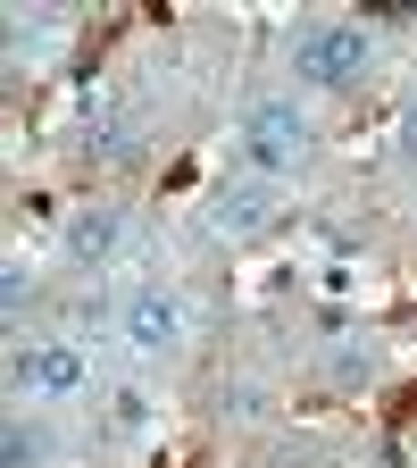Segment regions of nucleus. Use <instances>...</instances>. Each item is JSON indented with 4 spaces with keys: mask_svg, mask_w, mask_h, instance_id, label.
<instances>
[{
    "mask_svg": "<svg viewBox=\"0 0 417 468\" xmlns=\"http://www.w3.org/2000/svg\"><path fill=\"white\" fill-rule=\"evenodd\" d=\"M284 58H292V84H309V92H350V84L376 68V34H368L360 17H318V26H292Z\"/></svg>",
    "mask_w": 417,
    "mask_h": 468,
    "instance_id": "obj_1",
    "label": "nucleus"
},
{
    "mask_svg": "<svg viewBox=\"0 0 417 468\" xmlns=\"http://www.w3.org/2000/svg\"><path fill=\"white\" fill-rule=\"evenodd\" d=\"M234 143H243V167L276 185L284 167H301V159H309L318 126H309V109L292 101V92H259V101L243 109V134H234Z\"/></svg>",
    "mask_w": 417,
    "mask_h": 468,
    "instance_id": "obj_2",
    "label": "nucleus"
},
{
    "mask_svg": "<svg viewBox=\"0 0 417 468\" xmlns=\"http://www.w3.org/2000/svg\"><path fill=\"white\" fill-rule=\"evenodd\" d=\"M117 335H126V351L134 360H175L184 351V335H193V310H184V292L175 284H134L126 302H117Z\"/></svg>",
    "mask_w": 417,
    "mask_h": 468,
    "instance_id": "obj_3",
    "label": "nucleus"
},
{
    "mask_svg": "<svg viewBox=\"0 0 417 468\" xmlns=\"http://www.w3.org/2000/svg\"><path fill=\"white\" fill-rule=\"evenodd\" d=\"M201 226L217 243H251V234L276 226V185L267 176H234V185H209L201 193Z\"/></svg>",
    "mask_w": 417,
    "mask_h": 468,
    "instance_id": "obj_4",
    "label": "nucleus"
},
{
    "mask_svg": "<svg viewBox=\"0 0 417 468\" xmlns=\"http://www.w3.org/2000/svg\"><path fill=\"white\" fill-rule=\"evenodd\" d=\"M92 385V360L84 343H9V393L34 401V393H84Z\"/></svg>",
    "mask_w": 417,
    "mask_h": 468,
    "instance_id": "obj_5",
    "label": "nucleus"
},
{
    "mask_svg": "<svg viewBox=\"0 0 417 468\" xmlns=\"http://www.w3.org/2000/svg\"><path fill=\"white\" fill-rule=\"evenodd\" d=\"M117 243H126V209H109V201L76 209V218H68V234H58L68 268H84V276H100V268L117 260Z\"/></svg>",
    "mask_w": 417,
    "mask_h": 468,
    "instance_id": "obj_6",
    "label": "nucleus"
},
{
    "mask_svg": "<svg viewBox=\"0 0 417 468\" xmlns=\"http://www.w3.org/2000/svg\"><path fill=\"white\" fill-rule=\"evenodd\" d=\"M151 419H159L151 385H117V393H109V419H100V427H109L117 443H134V435H151Z\"/></svg>",
    "mask_w": 417,
    "mask_h": 468,
    "instance_id": "obj_7",
    "label": "nucleus"
},
{
    "mask_svg": "<svg viewBox=\"0 0 417 468\" xmlns=\"http://www.w3.org/2000/svg\"><path fill=\"white\" fill-rule=\"evenodd\" d=\"M42 460H50V435H42L26 410H17V419L0 427V468H42Z\"/></svg>",
    "mask_w": 417,
    "mask_h": 468,
    "instance_id": "obj_8",
    "label": "nucleus"
},
{
    "mask_svg": "<svg viewBox=\"0 0 417 468\" xmlns=\"http://www.w3.org/2000/svg\"><path fill=\"white\" fill-rule=\"evenodd\" d=\"M0 302H9V318L34 302V268H26V260H9V268H0Z\"/></svg>",
    "mask_w": 417,
    "mask_h": 468,
    "instance_id": "obj_9",
    "label": "nucleus"
},
{
    "mask_svg": "<svg viewBox=\"0 0 417 468\" xmlns=\"http://www.w3.org/2000/svg\"><path fill=\"white\" fill-rule=\"evenodd\" d=\"M368 368H376V360H368V351H350V343H342V351H334V377H342V385H360V377H368Z\"/></svg>",
    "mask_w": 417,
    "mask_h": 468,
    "instance_id": "obj_10",
    "label": "nucleus"
},
{
    "mask_svg": "<svg viewBox=\"0 0 417 468\" xmlns=\"http://www.w3.org/2000/svg\"><path fill=\"white\" fill-rule=\"evenodd\" d=\"M225 410H234V419H259L267 393H259V385H234V393H225Z\"/></svg>",
    "mask_w": 417,
    "mask_h": 468,
    "instance_id": "obj_11",
    "label": "nucleus"
}]
</instances>
